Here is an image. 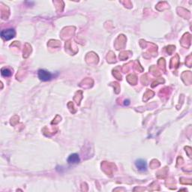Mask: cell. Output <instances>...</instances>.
Segmentation results:
<instances>
[{"label":"cell","mask_w":192,"mask_h":192,"mask_svg":"<svg viewBox=\"0 0 192 192\" xmlns=\"http://www.w3.org/2000/svg\"><path fill=\"white\" fill-rule=\"evenodd\" d=\"M16 34L14 29L13 28H8V29L2 30L1 32V36L4 40H9L13 38Z\"/></svg>","instance_id":"6da1fadb"},{"label":"cell","mask_w":192,"mask_h":192,"mask_svg":"<svg viewBox=\"0 0 192 192\" xmlns=\"http://www.w3.org/2000/svg\"><path fill=\"white\" fill-rule=\"evenodd\" d=\"M68 162L70 164H77L80 162V157L77 154L74 153L71 154L68 158Z\"/></svg>","instance_id":"277c9868"},{"label":"cell","mask_w":192,"mask_h":192,"mask_svg":"<svg viewBox=\"0 0 192 192\" xmlns=\"http://www.w3.org/2000/svg\"><path fill=\"white\" fill-rule=\"evenodd\" d=\"M135 166L137 168L138 170L141 171V172H144L146 171L147 170V164L146 161L143 159H138L135 162Z\"/></svg>","instance_id":"3957f363"},{"label":"cell","mask_w":192,"mask_h":192,"mask_svg":"<svg viewBox=\"0 0 192 192\" xmlns=\"http://www.w3.org/2000/svg\"><path fill=\"white\" fill-rule=\"evenodd\" d=\"M124 104L126 105V106H128V105L130 104V100H125L124 102Z\"/></svg>","instance_id":"8992f818"},{"label":"cell","mask_w":192,"mask_h":192,"mask_svg":"<svg viewBox=\"0 0 192 192\" xmlns=\"http://www.w3.org/2000/svg\"><path fill=\"white\" fill-rule=\"evenodd\" d=\"M1 74L3 76H5V77H9V76H11L12 72L10 69L8 68H2L1 70Z\"/></svg>","instance_id":"5b68a950"},{"label":"cell","mask_w":192,"mask_h":192,"mask_svg":"<svg viewBox=\"0 0 192 192\" xmlns=\"http://www.w3.org/2000/svg\"><path fill=\"white\" fill-rule=\"evenodd\" d=\"M38 77L40 80L42 81H48L50 80L52 78V74L50 72L47 71V70H44V69H40L38 70Z\"/></svg>","instance_id":"7a4b0ae2"}]
</instances>
